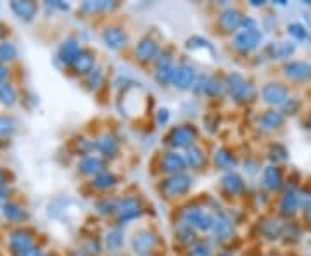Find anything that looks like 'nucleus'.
<instances>
[{
  "mask_svg": "<svg viewBox=\"0 0 311 256\" xmlns=\"http://www.w3.org/2000/svg\"><path fill=\"white\" fill-rule=\"evenodd\" d=\"M196 137H197L196 128L192 125H182V126L173 128L168 134V137H166V141H168L170 146L185 147V146L192 144V142L196 141Z\"/></svg>",
  "mask_w": 311,
  "mask_h": 256,
  "instance_id": "1",
  "label": "nucleus"
},
{
  "mask_svg": "<svg viewBox=\"0 0 311 256\" xmlns=\"http://www.w3.org/2000/svg\"><path fill=\"white\" fill-rule=\"evenodd\" d=\"M189 189H190V178L184 175V173H178V175H173L163 184L161 191L165 192L166 197H177L185 194Z\"/></svg>",
  "mask_w": 311,
  "mask_h": 256,
  "instance_id": "2",
  "label": "nucleus"
},
{
  "mask_svg": "<svg viewBox=\"0 0 311 256\" xmlns=\"http://www.w3.org/2000/svg\"><path fill=\"white\" fill-rule=\"evenodd\" d=\"M261 40V33L258 32V28H254V23H251L249 26H246L244 32H240L235 38V47L240 49L242 52H249L256 47Z\"/></svg>",
  "mask_w": 311,
  "mask_h": 256,
  "instance_id": "3",
  "label": "nucleus"
},
{
  "mask_svg": "<svg viewBox=\"0 0 311 256\" xmlns=\"http://www.w3.org/2000/svg\"><path fill=\"white\" fill-rule=\"evenodd\" d=\"M185 222L189 225H194V227L201 228V230H209L211 227H215V218L209 215L208 211L201 208H190L189 211L185 213Z\"/></svg>",
  "mask_w": 311,
  "mask_h": 256,
  "instance_id": "4",
  "label": "nucleus"
},
{
  "mask_svg": "<svg viewBox=\"0 0 311 256\" xmlns=\"http://www.w3.org/2000/svg\"><path fill=\"white\" fill-rule=\"evenodd\" d=\"M196 80V71L192 66L189 64H180L177 68H173V75H171V81L175 83V87L178 88H189L190 85H194Z\"/></svg>",
  "mask_w": 311,
  "mask_h": 256,
  "instance_id": "5",
  "label": "nucleus"
},
{
  "mask_svg": "<svg viewBox=\"0 0 311 256\" xmlns=\"http://www.w3.org/2000/svg\"><path fill=\"white\" fill-rule=\"evenodd\" d=\"M228 88L230 94L235 97L237 100H247L252 95V87L244 81L242 76L239 75H230L228 76Z\"/></svg>",
  "mask_w": 311,
  "mask_h": 256,
  "instance_id": "6",
  "label": "nucleus"
},
{
  "mask_svg": "<svg viewBox=\"0 0 311 256\" xmlns=\"http://www.w3.org/2000/svg\"><path fill=\"white\" fill-rule=\"evenodd\" d=\"M287 88L282 87L280 83H268L264 85L263 88V99L266 100L268 104H275V106H278V104H285L287 100Z\"/></svg>",
  "mask_w": 311,
  "mask_h": 256,
  "instance_id": "7",
  "label": "nucleus"
},
{
  "mask_svg": "<svg viewBox=\"0 0 311 256\" xmlns=\"http://www.w3.org/2000/svg\"><path fill=\"white\" fill-rule=\"evenodd\" d=\"M283 71H285V75L289 78L304 81L311 76V64L304 63V61H294V63L285 64Z\"/></svg>",
  "mask_w": 311,
  "mask_h": 256,
  "instance_id": "8",
  "label": "nucleus"
},
{
  "mask_svg": "<svg viewBox=\"0 0 311 256\" xmlns=\"http://www.w3.org/2000/svg\"><path fill=\"white\" fill-rule=\"evenodd\" d=\"M140 213H142V206H140V203L137 199H133V197L124 199L118 206V216H119V220H123V222L137 218V216H140Z\"/></svg>",
  "mask_w": 311,
  "mask_h": 256,
  "instance_id": "9",
  "label": "nucleus"
},
{
  "mask_svg": "<svg viewBox=\"0 0 311 256\" xmlns=\"http://www.w3.org/2000/svg\"><path fill=\"white\" fill-rule=\"evenodd\" d=\"M185 168V160L177 153H168L163 156L161 160V170L163 172H168V173H182V170Z\"/></svg>",
  "mask_w": 311,
  "mask_h": 256,
  "instance_id": "10",
  "label": "nucleus"
},
{
  "mask_svg": "<svg viewBox=\"0 0 311 256\" xmlns=\"http://www.w3.org/2000/svg\"><path fill=\"white\" fill-rule=\"evenodd\" d=\"M11 9L14 11L16 16H19L21 19H26V21H31L37 14L38 7L35 2H21V0H16V2H11Z\"/></svg>",
  "mask_w": 311,
  "mask_h": 256,
  "instance_id": "11",
  "label": "nucleus"
},
{
  "mask_svg": "<svg viewBox=\"0 0 311 256\" xmlns=\"http://www.w3.org/2000/svg\"><path fill=\"white\" fill-rule=\"evenodd\" d=\"M104 42L111 49H121L126 44V33L119 28H107L102 35Z\"/></svg>",
  "mask_w": 311,
  "mask_h": 256,
  "instance_id": "12",
  "label": "nucleus"
},
{
  "mask_svg": "<svg viewBox=\"0 0 311 256\" xmlns=\"http://www.w3.org/2000/svg\"><path fill=\"white\" fill-rule=\"evenodd\" d=\"M11 246H13L16 254H23L25 251H28L30 247H33V242H31V237L26 232L18 230L11 235Z\"/></svg>",
  "mask_w": 311,
  "mask_h": 256,
  "instance_id": "13",
  "label": "nucleus"
},
{
  "mask_svg": "<svg viewBox=\"0 0 311 256\" xmlns=\"http://www.w3.org/2000/svg\"><path fill=\"white\" fill-rule=\"evenodd\" d=\"M156 246V237L149 232H140L137 237H133V249L138 254L149 253L150 249Z\"/></svg>",
  "mask_w": 311,
  "mask_h": 256,
  "instance_id": "14",
  "label": "nucleus"
},
{
  "mask_svg": "<svg viewBox=\"0 0 311 256\" xmlns=\"http://www.w3.org/2000/svg\"><path fill=\"white\" fill-rule=\"evenodd\" d=\"M78 54H80V49H78L76 42H73V40L64 42V44L59 47V57H61L62 63L73 64L75 63V59L78 57Z\"/></svg>",
  "mask_w": 311,
  "mask_h": 256,
  "instance_id": "15",
  "label": "nucleus"
},
{
  "mask_svg": "<svg viewBox=\"0 0 311 256\" xmlns=\"http://www.w3.org/2000/svg\"><path fill=\"white\" fill-rule=\"evenodd\" d=\"M73 66H75L76 73H92L93 71V56L88 50H80V54H78Z\"/></svg>",
  "mask_w": 311,
  "mask_h": 256,
  "instance_id": "16",
  "label": "nucleus"
},
{
  "mask_svg": "<svg viewBox=\"0 0 311 256\" xmlns=\"http://www.w3.org/2000/svg\"><path fill=\"white\" fill-rule=\"evenodd\" d=\"M297 206H299V196L292 189H289V191L283 194L282 201H280V209H282V213H285V215H292V213H295Z\"/></svg>",
  "mask_w": 311,
  "mask_h": 256,
  "instance_id": "17",
  "label": "nucleus"
},
{
  "mask_svg": "<svg viewBox=\"0 0 311 256\" xmlns=\"http://www.w3.org/2000/svg\"><path fill=\"white\" fill-rule=\"evenodd\" d=\"M240 25V16L237 11H227V13L221 14L220 18V26L223 32H233L237 30Z\"/></svg>",
  "mask_w": 311,
  "mask_h": 256,
  "instance_id": "18",
  "label": "nucleus"
},
{
  "mask_svg": "<svg viewBox=\"0 0 311 256\" xmlns=\"http://www.w3.org/2000/svg\"><path fill=\"white\" fill-rule=\"evenodd\" d=\"M137 56L142 61H150L158 56V45L152 40H142L137 45Z\"/></svg>",
  "mask_w": 311,
  "mask_h": 256,
  "instance_id": "19",
  "label": "nucleus"
},
{
  "mask_svg": "<svg viewBox=\"0 0 311 256\" xmlns=\"http://www.w3.org/2000/svg\"><path fill=\"white\" fill-rule=\"evenodd\" d=\"M264 185L271 191H277L282 185V175H280V170L277 166H268L264 170Z\"/></svg>",
  "mask_w": 311,
  "mask_h": 256,
  "instance_id": "20",
  "label": "nucleus"
},
{
  "mask_svg": "<svg viewBox=\"0 0 311 256\" xmlns=\"http://www.w3.org/2000/svg\"><path fill=\"white\" fill-rule=\"evenodd\" d=\"M259 121H261V126L264 128V130H273V128H278L280 125H282L283 116L280 114L278 111H268L261 116Z\"/></svg>",
  "mask_w": 311,
  "mask_h": 256,
  "instance_id": "21",
  "label": "nucleus"
},
{
  "mask_svg": "<svg viewBox=\"0 0 311 256\" xmlns=\"http://www.w3.org/2000/svg\"><path fill=\"white\" fill-rule=\"evenodd\" d=\"M97 147H99L100 153L106 154V156H114L116 151H118V141H116L114 137H111V135H106V137H102L97 142Z\"/></svg>",
  "mask_w": 311,
  "mask_h": 256,
  "instance_id": "22",
  "label": "nucleus"
},
{
  "mask_svg": "<svg viewBox=\"0 0 311 256\" xmlns=\"http://www.w3.org/2000/svg\"><path fill=\"white\" fill-rule=\"evenodd\" d=\"M223 187L232 194H240L244 191V182L239 175L230 173V175H227L223 178Z\"/></svg>",
  "mask_w": 311,
  "mask_h": 256,
  "instance_id": "23",
  "label": "nucleus"
},
{
  "mask_svg": "<svg viewBox=\"0 0 311 256\" xmlns=\"http://www.w3.org/2000/svg\"><path fill=\"white\" fill-rule=\"evenodd\" d=\"M80 170L87 175H92V173H99L102 170V163H100L99 158L93 156H87L83 161L80 163Z\"/></svg>",
  "mask_w": 311,
  "mask_h": 256,
  "instance_id": "24",
  "label": "nucleus"
},
{
  "mask_svg": "<svg viewBox=\"0 0 311 256\" xmlns=\"http://www.w3.org/2000/svg\"><path fill=\"white\" fill-rule=\"evenodd\" d=\"M187 161H189V165L192 166V168H199V166L204 165L206 158H204V153L199 149V147H190L189 151H187Z\"/></svg>",
  "mask_w": 311,
  "mask_h": 256,
  "instance_id": "25",
  "label": "nucleus"
},
{
  "mask_svg": "<svg viewBox=\"0 0 311 256\" xmlns=\"http://www.w3.org/2000/svg\"><path fill=\"white\" fill-rule=\"evenodd\" d=\"M4 215L11 220V222H21L26 218V213L23 208H19L18 204H6L4 206Z\"/></svg>",
  "mask_w": 311,
  "mask_h": 256,
  "instance_id": "26",
  "label": "nucleus"
},
{
  "mask_svg": "<svg viewBox=\"0 0 311 256\" xmlns=\"http://www.w3.org/2000/svg\"><path fill=\"white\" fill-rule=\"evenodd\" d=\"M215 160H216V165L220 166V168H223V170H228V168H232V166L235 165V158H233L227 149L218 151Z\"/></svg>",
  "mask_w": 311,
  "mask_h": 256,
  "instance_id": "27",
  "label": "nucleus"
},
{
  "mask_svg": "<svg viewBox=\"0 0 311 256\" xmlns=\"http://www.w3.org/2000/svg\"><path fill=\"white\" fill-rule=\"evenodd\" d=\"M0 102L6 106H13L16 102V90L9 83H0Z\"/></svg>",
  "mask_w": 311,
  "mask_h": 256,
  "instance_id": "28",
  "label": "nucleus"
},
{
  "mask_svg": "<svg viewBox=\"0 0 311 256\" xmlns=\"http://www.w3.org/2000/svg\"><path fill=\"white\" fill-rule=\"evenodd\" d=\"M268 50H270L275 57H285L294 52V45L292 44H273V45H270Z\"/></svg>",
  "mask_w": 311,
  "mask_h": 256,
  "instance_id": "29",
  "label": "nucleus"
},
{
  "mask_svg": "<svg viewBox=\"0 0 311 256\" xmlns=\"http://www.w3.org/2000/svg\"><path fill=\"white\" fill-rule=\"evenodd\" d=\"M16 54H18V50L13 44H9V42H2L0 44V61H13L16 57Z\"/></svg>",
  "mask_w": 311,
  "mask_h": 256,
  "instance_id": "30",
  "label": "nucleus"
},
{
  "mask_svg": "<svg viewBox=\"0 0 311 256\" xmlns=\"http://www.w3.org/2000/svg\"><path fill=\"white\" fill-rule=\"evenodd\" d=\"M215 228H216V235H220L221 239H227V235L232 234V223L228 222L227 218H220L215 222Z\"/></svg>",
  "mask_w": 311,
  "mask_h": 256,
  "instance_id": "31",
  "label": "nucleus"
},
{
  "mask_svg": "<svg viewBox=\"0 0 311 256\" xmlns=\"http://www.w3.org/2000/svg\"><path fill=\"white\" fill-rule=\"evenodd\" d=\"M116 184V178L111 175V173H106V172H102V173H99L95 178V185L99 189H107V187H111V185H114Z\"/></svg>",
  "mask_w": 311,
  "mask_h": 256,
  "instance_id": "32",
  "label": "nucleus"
},
{
  "mask_svg": "<svg viewBox=\"0 0 311 256\" xmlns=\"http://www.w3.org/2000/svg\"><path fill=\"white\" fill-rule=\"evenodd\" d=\"M121 242H123V237H121V234H119L118 230H114V232H111V234H107L106 246L109 247V249H118V247L121 246Z\"/></svg>",
  "mask_w": 311,
  "mask_h": 256,
  "instance_id": "33",
  "label": "nucleus"
},
{
  "mask_svg": "<svg viewBox=\"0 0 311 256\" xmlns=\"http://www.w3.org/2000/svg\"><path fill=\"white\" fill-rule=\"evenodd\" d=\"M13 119L9 118V116H0V137H6V135H9L11 132H13Z\"/></svg>",
  "mask_w": 311,
  "mask_h": 256,
  "instance_id": "34",
  "label": "nucleus"
},
{
  "mask_svg": "<svg viewBox=\"0 0 311 256\" xmlns=\"http://www.w3.org/2000/svg\"><path fill=\"white\" fill-rule=\"evenodd\" d=\"M270 158L271 160H275V161H283L287 158V151L283 149L282 146H278V144H275L273 147L270 149Z\"/></svg>",
  "mask_w": 311,
  "mask_h": 256,
  "instance_id": "35",
  "label": "nucleus"
},
{
  "mask_svg": "<svg viewBox=\"0 0 311 256\" xmlns=\"http://www.w3.org/2000/svg\"><path fill=\"white\" fill-rule=\"evenodd\" d=\"M289 33L292 35V37H295L297 40H304L306 38V30H304V26H301V25H290L289 26Z\"/></svg>",
  "mask_w": 311,
  "mask_h": 256,
  "instance_id": "36",
  "label": "nucleus"
},
{
  "mask_svg": "<svg viewBox=\"0 0 311 256\" xmlns=\"http://www.w3.org/2000/svg\"><path fill=\"white\" fill-rule=\"evenodd\" d=\"M209 246L208 244H197L190 249V256H209Z\"/></svg>",
  "mask_w": 311,
  "mask_h": 256,
  "instance_id": "37",
  "label": "nucleus"
},
{
  "mask_svg": "<svg viewBox=\"0 0 311 256\" xmlns=\"http://www.w3.org/2000/svg\"><path fill=\"white\" fill-rule=\"evenodd\" d=\"M102 69H93V71L90 73V78H88V83H90V87L92 88H95V87H99V83H100V80H102Z\"/></svg>",
  "mask_w": 311,
  "mask_h": 256,
  "instance_id": "38",
  "label": "nucleus"
},
{
  "mask_svg": "<svg viewBox=\"0 0 311 256\" xmlns=\"http://www.w3.org/2000/svg\"><path fill=\"white\" fill-rule=\"evenodd\" d=\"M168 118H170L168 109H161V111H159V116H158V121L159 123H163V125H165V123L168 121Z\"/></svg>",
  "mask_w": 311,
  "mask_h": 256,
  "instance_id": "39",
  "label": "nucleus"
},
{
  "mask_svg": "<svg viewBox=\"0 0 311 256\" xmlns=\"http://www.w3.org/2000/svg\"><path fill=\"white\" fill-rule=\"evenodd\" d=\"M6 178H7V173L4 172L2 168H0V185H4V184H6Z\"/></svg>",
  "mask_w": 311,
  "mask_h": 256,
  "instance_id": "40",
  "label": "nucleus"
},
{
  "mask_svg": "<svg viewBox=\"0 0 311 256\" xmlns=\"http://www.w3.org/2000/svg\"><path fill=\"white\" fill-rule=\"evenodd\" d=\"M7 76V69L4 68V66H0V83H2V80Z\"/></svg>",
  "mask_w": 311,
  "mask_h": 256,
  "instance_id": "41",
  "label": "nucleus"
},
{
  "mask_svg": "<svg viewBox=\"0 0 311 256\" xmlns=\"http://www.w3.org/2000/svg\"><path fill=\"white\" fill-rule=\"evenodd\" d=\"M306 220H308V223L311 225V206L308 208V211H306Z\"/></svg>",
  "mask_w": 311,
  "mask_h": 256,
  "instance_id": "42",
  "label": "nucleus"
},
{
  "mask_svg": "<svg viewBox=\"0 0 311 256\" xmlns=\"http://www.w3.org/2000/svg\"><path fill=\"white\" fill-rule=\"evenodd\" d=\"M73 256H88L87 253H85V251H76V253L75 254H73Z\"/></svg>",
  "mask_w": 311,
  "mask_h": 256,
  "instance_id": "43",
  "label": "nucleus"
},
{
  "mask_svg": "<svg viewBox=\"0 0 311 256\" xmlns=\"http://www.w3.org/2000/svg\"><path fill=\"white\" fill-rule=\"evenodd\" d=\"M4 37V32H2V28H0V38H2Z\"/></svg>",
  "mask_w": 311,
  "mask_h": 256,
  "instance_id": "44",
  "label": "nucleus"
},
{
  "mask_svg": "<svg viewBox=\"0 0 311 256\" xmlns=\"http://www.w3.org/2000/svg\"><path fill=\"white\" fill-rule=\"evenodd\" d=\"M308 125H309V128H311V118H309V123H308Z\"/></svg>",
  "mask_w": 311,
  "mask_h": 256,
  "instance_id": "45",
  "label": "nucleus"
},
{
  "mask_svg": "<svg viewBox=\"0 0 311 256\" xmlns=\"http://www.w3.org/2000/svg\"><path fill=\"white\" fill-rule=\"evenodd\" d=\"M268 256H273V254H268Z\"/></svg>",
  "mask_w": 311,
  "mask_h": 256,
  "instance_id": "46",
  "label": "nucleus"
}]
</instances>
